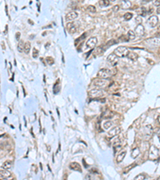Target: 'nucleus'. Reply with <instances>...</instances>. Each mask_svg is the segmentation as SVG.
<instances>
[{
    "label": "nucleus",
    "mask_w": 160,
    "mask_h": 180,
    "mask_svg": "<svg viewBox=\"0 0 160 180\" xmlns=\"http://www.w3.org/2000/svg\"><path fill=\"white\" fill-rule=\"evenodd\" d=\"M114 54L116 55L118 58H124V57H127L129 54L128 48L126 47H118L114 51Z\"/></svg>",
    "instance_id": "1"
},
{
    "label": "nucleus",
    "mask_w": 160,
    "mask_h": 180,
    "mask_svg": "<svg viewBox=\"0 0 160 180\" xmlns=\"http://www.w3.org/2000/svg\"><path fill=\"white\" fill-rule=\"evenodd\" d=\"M108 81L106 79H103V78H96L93 81V85L98 87V89L105 88L108 86Z\"/></svg>",
    "instance_id": "2"
},
{
    "label": "nucleus",
    "mask_w": 160,
    "mask_h": 180,
    "mask_svg": "<svg viewBox=\"0 0 160 180\" xmlns=\"http://www.w3.org/2000/svg\"><path fill=\"white\" fill-rule=\"evenodd\" d=\"M110 75H111V70H108L107 68H102L98 70L97 74L98 78H103V79H105Z\"/></svg>",
    "instance_id": "3"
},
{
    "label": "nucleus",
    "mask_w": 160,
    "mask_h": 180,
    "mask_svg": "<svg viewBox=\"0 0 160 180\" xmlns=\"http://www.w3.org/2000/svg\"><path fill=\"white\" fill-rule=\"evenodd\" d=\"M89 96L91 98H100L103 95V92L100 89H92L89 91Z\"/></svg>",
    "instance_id": "4"
},
{
    "label": "nucleus",
    "mask_w": 160,
    "mask_h": 180,
    "mask_svg": "<svg viewBox=\"0 0 160 180\" xmlns=\"http://www.w3.org/2000/svg\"><path fill=\"white\" fill-rule=\"evenodd\" d=\"M98 39L96 37H91L87 41L86 43V48L87 49H92L97 45Z\"/></svg>",
    "instance_id": "5"
},
{
    "label": "nucleus",
    "mask_w": 160,
    "mask_h": 180,
    "mask_svg": "<svg viewBox=\"0 0 160 180\" xmlns=\"http://www.w3.org/2000/svg\"><path fill=\"white\" fill-rule=\"evenodd\" d=\"M107 62H109V63H111V65L112 67H115L116 66V65L118 64V57L115 55V54L114 53L112 54H110L108 56H107Z\"/></svg>",
    "instance_id": "6"
},
{
    "label": "nucleus",
    "mask_w": 160,
    "mask_h": 180,
    "mask_svg": "<svg viewBox=\"0 0 160 180\" xmlns=\"http://www.w3.org/2000/svg\"><path fill=\"white\" fill-rule=\"evenodd\" d=\"M149 45L153 46V47H159L160 46V39L159 38H151L145 41Z\"/></svg>",
    "instance_id": "7"
},
{
    "label": "nucleus",
    "mask_w": 160,
    "mask_h": 180,
    "mask_svg": "<svg viewBox=\"0 0 160 180\" xmlns=\"http://www.w3.org/2000/svg\"><path fill=\"white\" fill-rule=\"evenodd\" d=\"M120 132H121V128L119 127H115L108 131V136L111 138L115 137V136L118 135Z\"/></svg>",
    "instance_id": "8"
},
{
    "label": "nucleus",
    "mask_w": 160,
    "mask_h": 180,
    "mask_svg": "<svg viewBox=\"0 0 160 180\" xmlns=\"http://www.w3.org/2000/svg\"><path fill=\"white\" fill-rule=\"evenodd\" d=\"M158 22H159V18H158V17H157L156 15H152V16H151V17L149 18H148V20H147L148 24H149V25H150L151 27L156 26V25L158 24Z\"/></svg>",
    "instance_id": "9"
},
{
    "label": "nucleus",
    "mask_w": 160,
    "mask_h": 180,
    "mask_svg": "<svg viewBox=\"0 0 160 180\" xmlns=\"http://www.w3.org/2000/svg\"><path fill=\"white\" fill-rule=\"evenodd\" d=\"M78 16H79V14L76 11H71L66 15V20H67V22L73 21L75 19V18H78Z\"/></svg>",
    "instance_id": "10"
},
{
    "label": "nucleus",
    "mask_w": 160,
    "mask_h": 180,
    "mask_svg": "<svg viewBox=\"0 0 160 180\" xmlns=\"http://www.w3.org/2000/svg\"><path fill=\"white\" fill-rule=\"evenodd\" d=\"M70 169H71V170H73L74 171H79V172H82V168H81V166H80L78 163H71L70 164Z\"/></svg>",
    "instance_id": "11"
},
{
    "label": "nucleus",
    "mask_w": 160,
    "mask_h": 180,
    "mask_svg": "<svg viewBox=\"0 0 160 180\" xmlns=\"http://www.w3.org/2000/svg\"><path fill=\"white\" fill-rule=\"evenodd\" d=\"M135 33L138 35H139V36H142V35L144 34V33H145L144 26H142L141 24H140V25H138L135 27Z\"/></svg>",
    "instance_id": "12"
},
{
    "label": "nucleus",
    "mask_w": 160,
    "mask_h": 180,
    "mask_svg": "<svg viewBox=\"0 0 160 180\" xmlns=\"http://www.w3.org/2000/svg\"><path fill=\"white\" fill-rule=\"evenodd\" d=\"M126 151H123L122 152H120V153L117 155L116 161H117L118 163H120L121 162H123V160L124 159V158H125V156H126Z\"/></svg>",
    "instance_id": "13"
},
{
    "label": "nucleus",
    "mask_w": 160,
    "mask_h": 180,
    "mask_svg": "<svg viewBox=\"0 0 160 180\" xmlns=\"http://www.w3.org/2000/svg\"><path fill=\"white\" fill-rule=\"evenodd\" d=\"M11 167H12V162L11 161H9V160L4 162L3 164L2 165V168L3 169V170H7V171L10 170V169L11 168Z\"/></svg>",
    "instance_id": "14"
},
{
    "label": "nucleus",
    "mask_w": 160,
    "mask_h": 180,
    "mask_svg": "<svg viewBox=\"0 0 160 180\" xmlns=\"http://www.w3.org/2000/svg\"><path fill=\"white\" fill-rule=\"evenodd\" d=\"M127 58L131 60H133V61H135V60L139 59V55H138V54L134 53V52H129Z\"/></svg>",
    "instance_id": "15"
},
{
    "label": "nucleus",
    "mask_w": 160,
    "mask_h": 180,
    "mask_svg": "<svg viewBox=\"0 0 160 180\" xmlns=\"http://www.w3.org/2000/svg\"><path fill=\"white\" fill-rule=\"evenodd\" d=\"M10 175H11L10 172H9V171L7 170H3V171H0V176L2 177V178H9Z\"/></svg>",
    "instance_id": "16"
},
{
    "label": "nucleus",
    "mask_w": 160,
    "mask_h": 180,
    "mask_svg": "<svg viewBox=\"0 0 160 180\" xmlns=\"http://www.w3.org/2000/svg\"><path fill=\"white\" fill-rule=\"evenodd\" d=\"M121 143H122L121 139H120V138H117L113 142V147H114L115 149V148H119V147L121 146Z\"/></svg>",
    "instance_id": "17"
},
{
    "label": "nucleus",
    "mask_w": 160,
    "mask_h": 180,
    "mask_svg": "<svg viewBox=\"0 0 160 180\" xmlns=\"http://www.w3.org/2000/svg\"><path fill=\"white\" fill-rule=\"evenodd\" d=\"M121 6L123 9H127L131 7V2L130 1H122L121 2Z\"/></svg>",
    "instance_id": "18"
},
{
    "label": "nucleus",
    "mask_w": 160,
    "mask_h": 180,
    "mask_svg": "<svg viewBox=\"0 0 160 180\" xmlns=\"http://www.w3.org/2000/svg\"><path fill=\"white\" fill-rule=\"evenodd\" d=\"M30 51H31V43H29V42L25 43L23 51H24V52L26 53V54H28V53L30 52Z\"/></svg>",
    "instance_id": "19"
},
{
    "label": "nucleus",
    "mask_w": 160,
    "mask_h": 180,
    "mask_svg": "<svg viewBox=\"0 0 160 180\" xmlns=\"http://www.w3.org/2000/svg\"><path fill=\"white\" fill-rule=\"evenodd\" d=\"M24 44L25 43L23 42V41H19L18 43V51L19 52H23V51L24 50Z\"/></svg>",
    "instance_id": "20"
},
{
    "label": "nucleus",
    "mask_w": 160,
    "mask_h": 180,
    "mask_svg": "<svg viewBox=\"0 0 160 180\" xmlns=\"http://www.w3.org/2000/svg\"><path fill=\"white\" fill-rule=\"evenodd\" d=\"M139 148H135V149L133 150V151H132L131 157L133 158V159H135V158L139 156Z\"/></svg>",
    "instance_id": "21"
},
{
    "label": "nucleus",
    "mask_w": 160,
    "mask_h": 180,
    "mask_svg": "<svg viewBox=\"0 0 160 180\" xmlns=\"http://www.w3.org/2000/svg\"><path fill=\"white\" fill-rule=\"evenodd\" d=\"M127 35H128L129 39H131V40L134 39H135V37H136V34H135V33H134L133 31H129Z\"/></svg>",
    "instance_id": "22"
},
{
    "label": "nucleus",
    "mask_w": 160,
    "mask_h": 180,
    "mask_svg": "<svg viewBox=\"0 0 160 180\" xmlns=\"http://www.w3.org/2000/svg\"><path fill=\"white\" fill-rule=\"evenodd\" d=\"M112 126V122L111 121H106L105 122H103V128L105 130L109 129L110 127Z\"/></svg>",
    "instance_id": "23"
},
{
    "label": "nucleus",
    "mask_w": 160,
    "mask_h": 180,
    "mask_svg": "<svg viewBox=\"0 0 160 180\" xmlns=\"http://www.w3.org/2000/svg\"><path fill=\"white\" fill-rule=\"evenodd\" d=\"M139 15H141L142 16H145L147 14V10H146L145 7H141L139 10Z\"/></svg>",
    "instance_id": "24"
},
{
    "label": "nucleus",
    "mask_w": 160,
    "mask_h": 180,
    "mask_svg": "<svg viewBox=\"0 0 160 180\" xmlns=\"http://www.w3.org/2000/svg\"><path fill=\"white\" fill-rule=\"evenodd\" d=\"M132 17H133V15L130 12L126 13L125 15H124V19H125L126 21H129L130 19H131Z\"/></svg>",
    "instance_id": "25"
},
{
    "label": "nucleus",
    "mask_w": 160,
    "mask_h": 180,
    "mask_svg": "<svg viewBox=\"0 0 160 180\" xmlns=\"http://www.w3.org/2000/svg\"><path fill=\"white\" fill-rule=\"evenodd\" d=\"M145 174H138L137 176H135V178H134V180H144L145 179Z\"/></svg>",
    "instance_id": "26"
},
{
    "label": "nucleus",
    "mask_w": 160,
    "mask_h": 180,
    "mask_svg": "<svg viewBox=\"0 0 160 180\" xmlns=\"http://www.w3.org/2000/svg\"><path fill=\"white\" fill-rule=\"evenodd\" d=\"M32 56H33V58H35V59H36V58H38V51L37 50L36 48L33 49Z\"/></svg>",
    "instance_id": "27"
},
{
    "label": "nucleus",
    "mask_w": 160,
    "mask_h": 180,
    "mask_svg": "<svg viewBox=\"0 0 160 180\" xmlns=\"http://www.w3.org/2000/svg\"><path fill=\"white\" fill-rule=\"evenodd\" d=\"M87 10H89L90 13H95L96 12V8H95V6H91V5L87 7Z\"/></svg>",
    "instance_id": "28"
},
{
    "label": "nucleus",
    "mask_w": 160,
    "mask_h": 180,
    "mask_svg": "<svg viewBox=\"0 0 160 180\" xmlns=\"http://www.w3.org/2000/svg\"><path fill=\"white\" fill-rule=\"evenodd\" d=\"M101 5H103V6H108V5L110 4V2L108 1V0H102V1H100V2H99Z\"/></svg>",
    "instance_id": "29"
},
{
    "label": "nucleus",
    "mask_w": 160,
    "mask_h": 180,
    "mask_svg": "<svg viewBox=\"0 0 160 180\" xmlns=\"http://www.w3.org/2000/svg\"><path fill=\"white\" fill-rule=\"evenodd\" d=\"M76 31H77V28H76V26H74V25L71 27L70 29H69V31H70V33H71V34H74V33H75L76 32Z\"/></svg>",
    "instance_id": "30"
},
{
    "label": "nucleus",
    "mask_w": 160,
    "mask_h": 180,
    "mask_svg": "<svg viewBox=\"0 0 160 180\" xmlns=\"http://www.w3.org/2000/svg\"><path fill=\"white\" fill-rule=\"evenodd\" d=\"M46 61H47L48 64H50V65L54 63V59H53V58H51V57H47V58H46Z\"/></svg>",
    "instance_id": "31"
},
{
    "label": "nucleus",
    "mask_w": 160,
    "mask_h": 180,
    "mask_svg": "<svg viewBox=\"0 0 160 180\" xmlns=\"http://www.w3.org/2000/svg\"><path fill=\"white\" fill-rule=\"evenodd\" d=\"M135 22L138 23V25H140L142 23V18L139 17V16H138V17L135 18Z\"/></svg>",
    "instance_id": "32"
},
{
    "label": "nucleus",
    "mask_w": 160,
    "mask_h": 180,
    "mask_svg": "<svg viewBox=\"0 0 160 180\" xmlns=\"http://www.w3.org/2000/svg\"><path fill=\"white\" fill-rule=\"evenodd\" d=\"M116 43V41H115L114 39H111V40H110L109 42H107V46H111V45H113V44H115Z\"/></svg>",
    "instance_id": "33"
},
{
    "label": "nucleus",
    "mask_w": 160,
    "mask_h": 180,
    "mask_svg": "<svg viewBox=\"0 0 160 180\" xmlns=\"http://www.w3.org/2000/svg\"><path fill=\"white\" fill-rule=\"evenodd\" d=\"M87 32H85V33H84L83 34H82L81 37H79V39H78V40H77V41H81V40H82V39H85V38H86V36H87Z\"/></svg>",
    "instance_id": "34"
},
{
    "label": "nucleus",
    "mask_w": 160,
    "mask_h": 180,
    "mask_svg": "<svg viewBox=\"0 0 160 180\" xmlns=\"http://www.w3.org/2000/svg\"><path fill=\"white\" fill-rule=\"evenodd\" d=\"M20 32H17L15 34V38H16V40L17 41H19V39H20Z\"/></svg>",
    "instance_id": "35"
},
{
    "label": "nucleus",
    "mask_w": 160,
    "mask_h": 180,
    "mask_svg": "<svg viewBox=\"0 0 160 180\" xmlns=\"http://www.w3.org/2000/svg\"><path fill=\"white\" fill-rule=\"evenodd\" d=\"M154 5H155V6H157V7H159L160 6V2L159 1H154L153 2Z\"/></svg>",
    "instance_id": "36"
},
{
    "label": "nucleus",
    "mask_w": 160,
    "mask_h": 180,
    "mask_svg": "<svg viewBox=\"0 0 160 180\" xmlns=\"http://www.w3.org/2000/svg\"><path fill=\"white\" fill-rule=\"evenodd\" d=\"M118 9H119V6H118L117 5V6H115V7L113 8V10H114V11H117Z\"/></svg>",
    "instance_id": "37"
},
{
    "label": "nucleus",
    "mask_w": 160,
    "mask_h": 180,
    "mask_svg": "<svg viewBox=\"0 0 160 180\" xmlns=\"http://www.w3.org/2000/svg\"><path fill=\"white\" fill-rule=\"evenodd\" d=\"M157 120H158V122H159V123H160V115L158 117V119H157Z\"/></svg>",
    "instance_id": "38"
},
{
    "label": "nucleus",
    "mask_w": 160,
    "mask_h": 180,
    "mask_svg": "<svg viewBox=\"0 0 160 180\" xmlns=\"http://www.w3.org/2000/svg\"><path fill=\"white\" fill-rule=\"evenodd\" d=\"M157 11H158L159 14H160V7H159L158 9H157Z\"/></svg>",
    "instance_id": "39"
},
{
    "label": "nucleus",
    "mask_w": 160,
    "mask_h": 180,
    "mask_svg": "<svg viewBox=\"0 0 160 180\" xmlns=\"http://www.w3.org/2000/svg\"><path fill=\"white\" fill-rule=\"evenodd\" d=\"M157 180H160V176L159 177V178H158V179H157Z\"/></svg>",
    "instance_id": "40"
},
{
    "label": "nucleus",
    "mask_w": 160,
    "mask_h": 180,
    "mask_svg": "<svg viewBox=\"0 0 160 180\" xmlns=\"http://www.w3.org/2000/svg\"><path fill=\"white\" fill-rule=\"evenodd\" d=\"M158 36H160V32H159V33H158Z\"/></svg>",
    "instance_id": "41"
}]
</instances>
